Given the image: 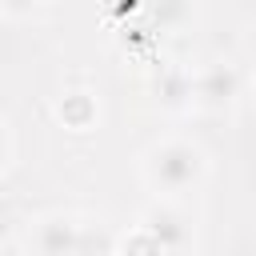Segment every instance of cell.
Listing matches in <instances>:
<instances>
[{"mask_svg": "<svg viewBox=\"0 0 256 256\" xmlns=\"http://www.w3.org/2000/svg\"><path fill=\"white\" fill-rule=\"evenodd\" d=\"M140 172H144V184L156 196H176V192H188V188H196L204 180L208 160L188 140H160V144H152L144 152Z\"/></svg>", "mask_w": 256, "mask_h": 256, "instance_id": "obj_1", "label": "cell"}, {"mask_svg": "<svg viewBox=\"0 0 256 256\" xmlns=\"http://www.w3.org/2000/svg\"><path fill=\"white\" fill-rule=\"evenodd\" d=\"M240 96V72L224 60L200 68L196 76H188V100L204 112H228Z\"/></svg>", "mask_w": 256, "mask_h": 256, "instance_id": "obj_2", "label": "cell"}, {"mask_svg": "<svg viewBox=\"0 0 256 256\" xmlns=\"http://www.w3.org/2000/svg\"><path fill=\"white\" fill-rule=\"evenodd\" d=\"M140 228L160 244L164 256H184V252L192 248V220H188V212L176 208V204H164V200L148 204L144 216H140Z\"/></svg>", "mask_w": 256, "mask_h": 256, "instance_id": "obj_3", "label": "cell"}, {"mask_svg": "<svg viewBox=\"0 0 256 256\" xmlns=\"http://www.w3.org/2000/svg\"><path fill=\"white\" fill-rule=\"evenodd\" d=\"M32 244H36V256H80L84 252V228L72 216L52 212L36 224Z\"/></svg>", "mask_w": 256, "mask_h": 256, "instance_id": "obj_4", "label": "cell"}, {"mask_svg": "<svg viewBox=\"0 0 256 256\" xmlns=\"http://www.w3.org/2000/svg\"><path fill=\"white\" fill-rule=\"evenodd\" d=\"M192 12H196L192 0H148V16L160 32H180L192 20Z\"/></svg>", "mask_w": 256, "mask_h": 256, "instance_id": "obj_5", "label": "cell"}, {"mask_svg": "<svg viewBox=\"0 0 256 256\" xmlns=\"http://www.w3.org/2000/svg\"><path fill=\"white\" fill-rule=\"evenodd\" d=\"M92 116H96V104L84 92H68L60 100V120H68V128H88Z\"/></svg>", "mask_w": 256, "mask_h": 256, "instance_id": "obj_6", "label": "cell"}, {"mask_svg": "<svg viewBox=\"0 0 256 256\" xmlns=\"http://www.w3.org/2000/svg\"><path fill=\"white\" fill-rule=\"evenodd\" d=\"M120 256H164V252H160V244H156V240H152V236H148V232L136 224V228L124 236V244H120Z\"/></svg>", "mask_w": 256, "mask_h": 256, "instance_id": "obj_7", "label": "cell"}, {"mask_svg": "<svg viewBox=\"0 0 256 256\" xmlns=\"http://www.w3.org/2000/svg\"><path fill=\"white\" fill-rule=\"evenodd\" d=\"M48 0H0V12L4 16H12V20H20V16H32L36 8H44Z\"/></svg>", "mask_w": 256, "mask_h": 256, "instance_id": "obj_8", "label": "cell"}, {"mask_svg": "<svg viewBox=\"0 0 256 256\" xmlns=\"http://www.w3.org/2000/svg\"><path fill=\"white\" fill-rule=\"evenodd\" d=\"M8 156H12V144H8V128H4V120H0V172H4Z\"/></svg>", "mask_w": 256, "mask_h": 256, "instance_id": "obj_9", "label": "cell"}, {"mask_svg": "<svg viewBox=\"0 0 256 256\" xmlns=\"http://www.w3.org/2000/svg\"><path fill=\"white\" fill-rule=\"evenodd\" d=\"M4 228H8V220H4V208H0V236H4Z\"/></svg>", "mask_w": 256, "mask_h": 256, "instance_id": "obj_10", "label": "cell"}]
</instances>
